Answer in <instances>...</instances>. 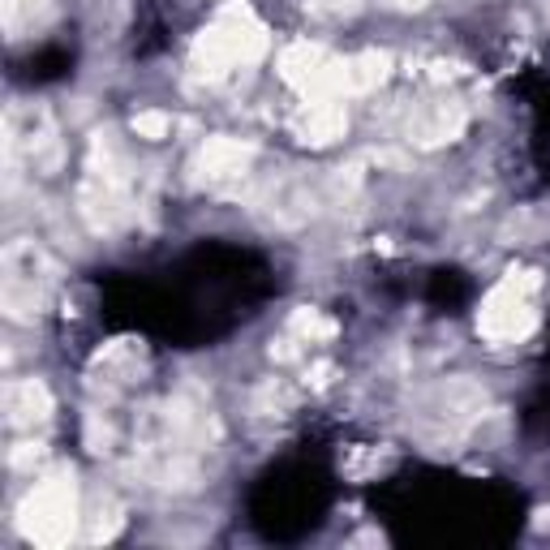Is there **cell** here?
Wrapping results in <instances>:
<instances>
[{
  "mask_svg": "<svg viewBox=\"0 0 550 550\" xmlns=\"http://www.w3.org/2000/svg\"><path fill=\"white\" fill-rule=\"evenodd\" d=\"M263 52H267L263 22H258L245 5H228V9H220V18L198 35L194 69L198 74H207V78H220V74H228V69L258 61Z\"/></svg>",
  "mask_w": 550,
  "mask_h": 550,
  "instance_id": "6da1fadb",
  "label": "cell"
},
{
  "mask_svg": "<svg viewBox=\"0 0 550 550\" xmlns=\"http://www.w3.org/2000/svg\"><path fill=\"white\" fill-rule=\"evenodd\" d=\"M0 267H5V310L9 318H22V323H31V318L43 310V301H48V288H52V263L48 254L39 250L35 241H9L5 245V258H0Z\"/></svg>",
  "mask_w": 550,
  "mask_h": 550,
  "instance_id": "7a4b0ae2",
  "label": "cell"
},
{
  "mask_svg": "<svg viewBox=\"0 0 550 550\" xmlns=\"http://www.w3.org/2000/svg\"><path fill=\"white\" fill-rule=\"evenodd\" d=\"M22 529L31 542H65L74 538V520H78V499H74V473L61 469L48 482H35V490L22 499Z\"/></svg>",
  "mask_w": 550,
  "mask_h": 550,
  "instance_id": "3957f363",
  "label": "cell"
},
{
  "mask_svg": "<svg viewBox=\"0 0 550 550\" xmlns=\"http://www.w3.org/2000/svg\"><path fill=\"white\" fill-rule=\"evenodd\" d=\"M533 288H538V275H533V271H512L508 280L486 297L482 318H477L482 336H490L495 344L529 336L533 323H538V314H533Z\"/></svg>",
  "mask_w": 550,
  "mask_h": 550,
  "instance_id": "277c9868",
  "label": "cell"
},
{
  "mask_svg": "<svg viewBox=\"0 0 550 550\" xmlns=\"http://www.w3.org/2000/svg\"><path fill=\"white\" fill-rule=\"evenodd\" d=\"M297 138L310 142V147H331L336 138L349 134V112H344L336 99H310L297 117Z\"/></svg>",
  "mask_w": 550,
  "mask_h": 550,
  "instance_id": "5b68a950",
  "label": "cell"
},
{
  "mask_svg": "<svg viewBox=\"0 0 550 550\" xmlns=\"http://www.w3.org/2000/svg\"><path fill=\"white\" fill-rule=\"evenodd\" d=\"M5 413H9V426L18 430H35L39 422H48L52 413V396L39 379H22V383H9L5 387Z\"/></svg>",
  "mask_w": 550,
  "mask_h": 550,
  "instance_id": "8992f818",
  "label": "cell"
},
{
  "mask_svg": "<svg viewBox=\"0 0 550 550\" xmlns=\"http://www.w3.org/2000/svg\"><path fill=\"white\" fill-rule=\"evenodd\" d=\"M254 159L250 142H237V138H211L207 147L198 151V172L207 181H228V177H241Z\"/></svg>",
  "mask_w": 550,
  "mask_h": 550,
  "instance_id": "52a82bcc",
  "label": "cell"
},
{
  "mask_svg": "<svg viewBox=\"0 0 550 550\" xmlns=\"http://www.w3.org/2000/svg\"><path fill=\"white\" fill-rule=\"evenodd\" d=\"M460 134H465V112L456 104L430 108L426 117H417V125H413V138L422 142V147H443V142H456Z\"/></svg>",
  "mask_w": 550,
  "mask_h": 550,
  "instance_id": "ba28073f",
  "label": "cell"
},
{
  "mask_svg": "<svg viewBox=\"0 0 550 550\" xmlns=\"http://www.w3.org/2000/svg\"><path fill=\"white\" fill-rule=\"evenodd\" d=\"M392 74V56L387 52H361L344 61V95H361V91H374L379 82H387Z\"/></svg>",
  "mask_w": 550,
  "mask_h": 550,
  "instance_id": "9c48e42d",
  "label": "cell"
},
{
  "mask_svg": "<svg viewBox=\"0 0 550 550\" xmlns=\"http://www.w3.org/2000/svg\"><path fill=\"white\" fill-rule=\"evenodd\" d=\"M288 331H293L297 340H331L336 336V323H331L327 314H318V310H297L293 318H288Z\"/></svg>",
  "mask_w": 550,
  "mask_h": 550,
  "instance_id": "30bf717a",
  "label": "cell"
},
{
  "mask_svg": "<svg viewBox=\"0 0 550 550\" xmlns=\"http://www.w3.org/2000/svg\"><path fill=\"white\" fill-rule=\"evenodd\" d=\"M129 129H134L138 138H147V142H164L172 134V117L168 112H159V108H147V112H138V117L129 121Z\"/></svg>",
  "mask_w": 550,
  "mask_h": 550,
  "instance_id": "8fae6325",
  "label": "cell"
},
{
  "mask_svg": "<svg viewBox=\"0 0 550 550\" xmlns=\"http://www.w3.org/2000/svg\"><path fill=\"white\" fill-rule=\"evenodd\" d=\"M387 9H396V13H417V9H426L430 0H383Z\"/></svg>",
  "mask_w": 550,
  "mask_h": 550,
  "instance_id": "7c38bea8",
  "label": "cell"
}]
</instances>
